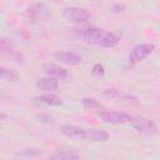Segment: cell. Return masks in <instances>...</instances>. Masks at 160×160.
Wrapping results in <instances>:
<instances>
[{
  "label": "cell",
  "mask_w": 160,
  "mask_h": 160,
  "mask_svg": "<svg viewBox=\"0 0 160 160\" xmlns=\"http://www.w3.org/2000/svg\"><path fill=\"white\" fill-rule=\"evenodd\" d=\"M120 38L121 35L119 32L106 31L104 29H96V28L88 29L82 34V39L85 40V42L96 45V46H104V48H111L116 45Z\"/></svg>",
  "instance_id": "6da1fadb"
},
{
  "label": "cell",
  "mask_w": 160,
  "mask_h": 160,
  "mask_svg": "<svg viewBox=\"0 0 160 160\" xmlns=\"http://www.w3.org/2000/svg\"><path fill=\"white\" fill-rule=\"evenodd\" d=\"M38 121L40 122H45V124H55V118L49 115V114H39L36 115Z\"/></svg>",
  "instance_id": "e0dca14e"
},
{
  "label": "cell",
  "mask_w": 160,
  "mask_h": 160,
  "mask_svg": "<svg viewBox=\"0 0 160 160\" xmlns=\"http://www.w3.org/2000/svg\"><path fill=\"white\" fill-rule=\"evenodd\" d=\"M12 42L9 41L8 39L0 38V54H6V52H11L12 51Z\"/></svg>",
  "instance_id": "2e32d148"
},
{
  "label": "cell",
  "mask_w": 160,
  "mask_h": 160,
  "mask_svg": "<svg viewBox=\"0 0 160 160\" xmlns=\"http://www.w3.org/2000/svg\"><path fill=\"white\" fill-rule=\"evenodd\" d=\"M62 19L70 22H84L90 19V12L78 6H71L64 10L62 12Z\"/></svg>",
  "instance_id": "7a4b0ae2"
},
{
  "label": "cell",
  "mask_w": 160,
  "mask_h": 160,
  "mask_svg": "<svg viewBox=\"0 0 160 160\" xmlns=\"http://www.w3.org/2000/svg\"><path fill=\"white\" fill-rule=\"evenodd\" d=\"M61 132L70 138V139H75V140H82L85 139V129L80 128V126H75V125H64L60 128Z\"/></svg>",
  "instance_id": "ba28073f"
},
{
  "label": "cell",
  "mask_w": 160,
  "mask_h": 160,
  "mask_svg": "<svg viewBox=\"0 0 160 160\" xmlns=\"http://www.w3.org/2000/svg\"><path fill=\"white\" fill-rule=\"evenodd\" d=\"M4 119H6V115H5V114H2V112H0V121H1V120H4Z\"/></svg>",
  "instance_id": "44dd1931"
},
{
  "label": "cell",
  "mask_w": 160,
  "mask_h": 160,
  "mask_svg": "<svg viewBox=\"0 0 160 160\" xmlns=\"http://www.w3.org/2000/svg\"><path fill=\"white\" fill-rule=\"evenodd\" d=\"M81 105L84 109L86 110H92V109H102V105L96 101L95 99H90V98H84L81 100Z\"/></svg>",
  "instance_id": "5bb4252c"
},
{
  "label": "cell",
  "mask_w": 160,
  "mask_h": 160,
  "mask_svg": "<svg viewBox=\"0 0 160 160\" xmlns=\"http://www.w3.org/2000/svg\"><path fill=\"white\" fill-rule=\"evenodd\" d=\"M25 15L34 20H46L50 16V10L45 4L40 2V4H34L30 8H28Z\"/></svg>",
  "instance_id": "8992f818"
},
{
  "label": "cell",
  "mask_w": 160,
  "mask_h": 160,
  "mask_svg": "<svg viewBox=\"0 0 160 160\" xmlns=\"http://www.w3.org/2000/svg\"><path fill=\"white\" fill-rule=\"evenodd\" d=\"M39 151L36 149H25L24 151H20V152H16V156H24V155H29V156H35L38 155Z\"/></svg>",
  "instance_id": "d6986e66"
},
{
  "label": "cell",
  "mask_w": 160,
  "mask_h": 160,
  "mask_svg": "<svg viewBox=\"0 0 160 160\" xmlns=\"http://www.w3.org/2000/svg\"><path fill=\"white\" fill-rule=\"evenodd\" d=\"M54 59L62 62V64H68V65H78V64L81 62V56L75 54V52H70V51L55 52Z\"/></svg>",
  "instance_id": "52a82bcc"
},
{
  "label": "cell",
  "mask_w": 160,
  "mask_h": 160,
  "mask_svg": "<svg viewBox=\"0 0 160 160\" xmlns=\"http://www.w3.org/2000/svg\"><path fill=\"white\" fill-rule=\"evenodd\" d=\"M131 126L134 129H136L139 132H142V134H146V135H152L156 132V126L155 124L150 120V119H146L144 116H136V118H132L131 121H130Z\"/></svg>",
  "instance_id": "5b68a950"
},
{
  "label": "cell",
  "mask_w": 160,
  "mask_h": 160,
  "mask_svg": "<svg viewBox=\"0 0 160 160\" xmlns=\"http://www.w3.org/2000/svg\"><path fill=\"white\" fill-rule=\"evenodd\" d=\"M50 158L55 159V160H78L79 155L70 151V150H64V151H59V152L51 155Z\"/></svg>",
  "instance_id": "4fadbf2b"
},
{
  "label": "cell",
  "mask_w": 160,
  "mask_h": 160,
  "mask_svg": "<svg viewBox=\"0 0 160 160\" xmlns=\"http://www.w3.org/2000/svg\"><path fill=\"white\" fill-rule=\"evenodd\" d=\"M42 68H44L45 72L49 76H54L56 79H66L68 78V71L64 68L59 66V65H55V64H45Z\"/></svg>",
  "instance_id": "30bf717a"
},
{
  "label": "cell",
  "mask_w": 160,
  "mask_h": 160,
  "mask_svg": "<svg viewBox=\"0 0 160 160\" xmlns=\"http://www.w3.org/2000/svg\"><path fill=\"white\" fill-rule=\"evenodd\" d=\"M0 79L8 80V81H12V80L18 79V74L14 70H10V69L0 66Z\"/></svg>",
  "instance_id": "9a60e30c"
},
{
  "label": "cell",
  "mask_w": 160,
  "mask_h": 160,
  "mask_svg": "<svg viewBox=\"0 0 160 160\" xmlns=\"http://www.w3.org/2000/svg\"><path fill=\"white\" fill-rule=\"evenodd\" d=\"M154 50V45L152 44H140L132 48L130 55H129V62L130 65H134L141 60H144L145 58H148Z\"/></svg>",
  "instance_id": "277c9868"
},
{
  "label": "cell",
  "mask_w": 160,
  "mask_h": 160,
  "mask_svg": "<svg viewBox=\"0 0 160 160\" xmlns=\"http://www.w3.org/2000/svg\"><path fill=\"white\" fill-rule=\"evenodd\" d=\"M36 86L42 90V91H52L56 90L59 86V82L56 80V78L54 76H48V78H42L36 82Z\"/></svg>",
  "instance_id": "8fae6325"
},
{
  "label": "cell",
  "mask_w": 160,
  "mask_h": 160,
  "mask_svg": "<svg viewBox=\"0 0 160 160\" xmlns=\"http://www.w3.org/2000/svg\"><path fill=\"white\" fill-rule=\"evenodd\" d=\"M92 75L95 76V78H100V76H102L104 75V66L101 65V64H95L94 66H92Z\"/></svg>",
  "instance_id": "ac0fdd59"
},
{
  "label": "cell",
  "mask_w": 160,
  "mask_h": 160,
  "mask_svg": "<svg viewBox=\"0 0 160 160\" xmlns=\"http://www.w3.org/2000/svg\"><path fill=\"white\" fill-rule=\"evenodd\" d=\"M34 100L38 105H45V106H60L62 104L61 99L54 94H44L41 96H36Z\"/></svg>",
  "instance_id": "9c48e42d"
},
{
  "label": "cell",
  "mask_w": 160,
  "mask_h": 160,
  "mask_svg": "<svg viewBox=\"0 0 160 160\" xmlns=\"http://www.w3.org/2000/svg\"><path fill=\"white\" fill-rule=\"evenodd\" d=\"M118 92L114 89H108V91H105V95H110V96H115Z\"/></svg>",
  "instance_id": "ffe728a7"
},
{
  "label": "cell",
  "mask_w": 160,
  "mask_h": 160,
  "mask_svg": "<svg viewBox=\"0 0 160 160\" xmlns=\"http://www.w3.org/2000/svg\"><path fill=\"white\" fill-rule=\"evenodd\" d=\"M99 118H100L104 122H108V124H115V125L130 122L131 119H132V116H130L129 114H125V112H118V111H106V110L100 111V112H99Z\"/></svg>",
  "instance_id": "3957f363"
},
{
  "label": "cell",
  "mask_w": 160,
  "mask_h": 160,
  "mask_svg": "<svg viewBox=\"0 0 160 160\" xmlns=\"http://www.w3.org/2000/svg\"><path fill=\"white\" fill-rule=\"evenodd\" d=\"M85 139L91 141H106L109 140V134L100 129H85Z\"/></svg>",
  "instance_id": "7c38bea8"
}]
</instances>
